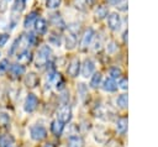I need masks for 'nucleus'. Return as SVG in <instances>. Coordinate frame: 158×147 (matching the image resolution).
Wrapping results in <instances>:
<instances>
[{
    "label": "nucleus",
    "instance_id": "obj_1",
    "mask_svg": "<svg viewBox=\"0 0 158 147\" xmlns=\"http://www.w3.org/2000/svg\"><path fill=\"white\" fill-rule=\"evenodd\" d=\"M51 56H52V49L48 44H44V46H41L40 49L37 51V54H36V67L37 68H42L43 65H47L49 63V59H51Z\"/></svg>",
    "mask_w": 158,
    "mask_h": 147
},
{
    "label": "nucleus",
    "instance_id": "obj_2",
    "mask_svg": "<svg viewBox=\"0 0 158 147\" xmlns=\"http://www.w3.org/2000/svg\"><path fill=\"white\" fill-rule=\"evenodd\" d=\"M30 136L33 141H42L47 137V130L42 125H35L30 128Z\"/></svg>",
    "mask_w": 158,
    "mask_h": 147
},
{
    "label": "nucleus",
    "instance_id": "obj_3",
    "mask_svg": "<svg viewBox=\"0 0 158 147\" xmlns=\"http://www.w3.org/2000/svg\"><path fill=\"white\" fill-rule=\"evenodd\" d=\"M121 25H122V21H121V17L117 12H111L107 16V26L111 31H118L121 28Z\"/></svg>",
    "mask_w": 158,
    "mask_h": 147
},
{
    "label": "nucleus",
    "instance_id": "obj_4",
    "mask_svg": "<svg viewBox=\"0 0 158 147\" xmlns=\"http://www.w3.org/2000/svg\"><path fill=\"white\" fill-rule=\"evenodd\" d=\"M95 70V63L90 59V58H86L84 59L83 64L80 65V72H81V77L83 78H90L93 75Z\"/></svg>",
    "mask_w": 158,
    "mask_h": 147
},
{
    "label": "nucleus",
    "instance_id": "obj_5",
    "mask_svg": "<svg viewBox=\"0 0 158 147\" xmlns=\"http://www.w3.org/2000/svg\"><path fill=\"white\" fill-rule=\"evenodd\" d=\"M80 61H79V58H73L70 62H69V64H68V67H67V73H68V75L70 77V78H77L78 75H79V73H80Z\"/></svg>",
    "mask_w": 158,
    "mask_h": 147
},
{
    "label": "nucleus",
    "instance_id": "obj_6",
    "mask_svg": "<svg viewBox=\"0 0 158 147\" xmlns=\"http://www.w3.org/2000/svg\"><path fill=\"white\" fill-rule=\"evenodd\" d=\"M37 105H38V98H37L35 94L30 93V94L26 96V100H25V104H23L25 111H26V112H33V111L36 110Z\"/></svg>",
    "mask_w": 158,
    "mask_h": 147
},
{
    "label": "nucleus",
    "instance_id": "obj_7",
    "mask_svg": "<svg viewBox=\"0 0 158 147\" xmlns=\"http://www.w3.org/2000/svg\"><path fill=\"white\" fill-rule=\"evenodd\" d=\"M94 37H95V31H94L93 28H88V30L84 32V35L81 36V40H80V48H81L83 51H85V49L91 44Z\"/></svg>",
    "mask_w": 158,
    "mask_h": 147
},
{
    "label": "nucleus",
    "instance_id": "obj_8",
    "mask_svg": "<svg viewBox=\"0 0 158 147\" xmlns=\"http://www.w3.org/2000/svg\"><path fill=\"white\" fill-rule=\"evenodd\" d=\"M73 112H72V107L68 104H64L59 110H58V120H60L62 122L67 124L72 120Z\"/></svg>",
    "mask_w": 158,
    "mask_h": 147
},
{
    "label": "nucleus",
    "instance_id": "obj_9",
    "mask_svg": "<svg viewBox=\"0 0 158 147\" xmlns=\"http://www.w3.org/2000/svg\"><path fill=\"white\" fill-rule=\"evenodd\" d=\"M49 22L53 27L58 28V30H64L65 28V22L63 20V17L59 15V14H52L49 15Z\"/></svg>",
    "mask_w": 158,
    "mask_h": 147
},
{
    "label": "nucleus",
    "instance_id": "obj_10",
    "mask_svg": "<svg viewBox=\"0 0 158 147\" xmlns=\"http://www.w3.org/2000/svg\"><path fill=\"white\" fill-rule=\"evenodd\" d=\"M101 88H102V90L104 91H106V93H115V91H117V83L115 82V79H112V78H106L104 82H101Z\"/></svg>",
    "mask_w": 158,
    "mask_h": 147
},
{
    "label": "nucleus",
    "instance_id": "obj_11",
    "mask_svg": "<svg viewBox=\"0 0 158 147\" xmlns=\"http://www.w3.org/2000/svg\"><path fill=\"white\" fill-rule=\"evenodd\" d=\"M51 131H52V133H53L54 136L59 137V136L63 133V131H64V122H62V121L58 120V119L53 120V121L51 122Z\"/></svg>",
    "mask_w": 158,
    "mask_h": 147
},
{
    "label": "nucleus",
    "instance_id": "obj_12",
    "mask_svg": "<svg viewBox=\"0 0 158 147\" xmlns=\"http://www.w3.org/2000/svg\"><path fill=\"white\" fill-rule=\"evenodd\" d=\"M47 21L42 17H37L36 21H35V31L38 33V35H43L47 32Z\"/></svg>",
    "mask_w": 158,
    "mask_h": 147
},
{
    "label": "nucleus",
    "instance_id": "obj_13",
    "mask_svg": "<svg viewBox=\"0 0 158 147\" xmlns=\"http://www.w3.org/2000/svg\"><path fill=\"white\" fill-rule=\"evenodd\" d=\"M16 57H17L19 63H21V64H23V65L31 63V61H32V53H31L28 49H25V51H22V52H19V53L16 54Z\"/></svg>",
    "mask_w": 158,
    "mask_h": 147
},
{
    "label": "nucleus",
    "instance_id": "obj_14",
    "mask_svg": "<svg viewBox=\"0 0 158 147\" xmlns=\"http://www.w3.org/2000/svg\"><path fill=\"white\" fill-rule=\"evenodd\" d=\"M25 83H26V85H27L28 88H36V86L38 85V83H40V78H38V75H37L36 73L31 72V73H28V74L26 75Z\"/></svg>",
    "mask_w": 158,
    "mask_h": 147
},
{
    "label": "nucleus",
    "instance_id": "obj_15",
    "mask_svg": "<svg viewBox=\"0 0 158 147\" xmlns=\"http://www.w3.org/2000/svg\"><path fill=\"white\" fill-rule=\"evenodd\" d=\"M101 82H102V75L100 72H96V73H93V75L90 77V86L93 89H98L100 85H101Z\"/></svg>",
    "mask_w": 158,
    "mask_h": 147
},
{
    "label": "nucleus",
    "instance_id": "obj_16",
    "mask_svg": "<svg viewBox=\"0 0 158 147\" xmlns=\"http://www.w3.org/2000/svg\"><path fill=\"white\" fill-rule=\"evenodd\" d=\"M116 106L118 109H122V110L127 109V106H128V98H127L126 93H122V94H120L116 98Z\"/></svg>",
    "mask_w": 158,
    "mask_h": 147
},
{
    "label": "nucleus",
    "instance_id": "obj_17",
    "mask_svg": "<svg viewBox=\"0 0 158 147\" xmlns=\"http://www.w3.org/2000/svg\"><path fill=\"white\" fill-rule=\"evenodd\" d=\"M116 131L117 133L120 135H125L126 131H127V119L126 117H120L117 121H116Z\"/></svg>",
    "mask_w": 158,
    "mask_h": 147
},
{
    "label": "nucleus",
    "instance_id": "obj_18",
    "mask_svg": "<svg viewBox=\"0 0 158 147\" xmlns=\"http://www.w3.org/2000/svg\"><path fill=\"white\" fill-rule=\"evenodd\" d=\"M68 147H84V140L78 135H73L68 140Z\"/></svg>",
    "mask_w": 158,
    "mask_h": 147
},
{
    "label": "nucleus",
    "instance_id": "obj_19",
    "mask_svg": "<svg viewBox=\"0 0 158 147\" xmlns=\"http://www.w3.org/2000/svg\"><path fill=\"white\" fill-rule=\"evenodd\" d=\"M48 43L54 46V47H60V44H62V36L59 33L51 32L49 36H48Z\"/></svg>",
    "mask_w": 158,
    "mask_h": 147
},
{
    "label": "nucleus",
    "instance_id": "obj_20",
    "mask_svg": "<svg viewBox=\"0 0 158 147\" xmlns=\"http://www.w3.org/2000/svg\"><path fill=\"white\" fill-rule=\"evenodd\" d=\"M15 145V140L11 135H1L0 136V147H11Z\"/></svg>",
    "mask_w": 158,
    "mask_h": 147
},
{
    "label": "nucleus",
    "instance_id": "obj_21",
    "mask_svg": "<svg viewBox=\"0 0 158 147\" xmlns=\"http://www.w3.org/2000/svg\"><path fill=\"white\" fill-rule=\"evenodd\" d=\"M25 65L23 64H21V63H15V64H12L11 67H10V72H11V74L12 75H15V77H20V75H22L23 73H25Z\"/></svg>",
    "mask_w": 158,
    "mask_h": 147
},
{
    "label": "nucleus",
    "instance_id": "obj_22",
    "mask_svg": "<svg viewBox=\"0 0 158 147\" xmlns=\"http://www.w3.org/2000/svg\"><path fill=\"white\" fill-rule=\"evenodd\" d=\"M37 16H38V14H37L36 11L30 12V14L25 17V20H23V27H25V28L31 27V26H32V23H35V21H36V19H37Z\"/></svg>",
    "mask_w": 158,
    "mask_h": 147
},
{
    "label": "nucleus",
    "instance_id": "obj_23",
    "mask_svg": "<svg viewBox=\"0 0 158 147\" xmlns=\"http://www.w3.org/2000/svg\"><path fill=\"white\" fill-rule=\"evenodd\" d=\"M107 14H109L107 7H106V6L100 5V6H98V9L95 10V20H98V21L104 20V19L107 16Z\"/></svg>",
    "mask_w": 158,
    "mask_h": 147
},
{
    "label": "nucleus",
    "instance_id": "obj_24",
    "mask_svg": "<svg viewBox=\"0 0 158 147\" xmlns=\"http://www.w3.org/2000/svg\"><path fill=\"white\" fill-rule=\"evenodd\" d=\"M52 82H54V88H56L57 90H63V89H64L65 82H64L63 77H62L59 73H56V75H54V78H53Z\"/></svg>",
    "mask_w": 158,
    "mask_h": 147
},
{
    "label": "nucleus",
    "instance_id": "obj_25",
    "mask_svg": "<svg viewBox=\"0 0 158 147\" xmlns=\"http://www.w3.org/2000/svg\"><path fill=\"white\" fill-rule=\"evenodd\" d=\"M75 46H77V37L70 35V33H68V36L65 38V47H67V49H73Z\"/></svg>",
    "mask_w": 158,
    "mask_h": 147
},
{
    "label": "nucleus",
    "instance_id": "obj_26",
    "mask_svg": "<svg viewBox=\"0 0 158 147\" xmlns=\"http://www.w3.org/2000/svg\"><path fill=\"white\" fill-rule=\"evenodd\" d=\"M109 75H110V78H112V79H120L121 75H122V72H121V69L117 68V67H111V68L109 69Z\"/></svg>",
    "mask_w": 158,
    "mask_h": 147
},
{
    "label": "nucleus",
    "instance_id": "obj_27",
    "mask_svg": "<svg viewBox=\"0 0 158 147\" xmlns=\"http://www.w3.org/2000/svg\"><path fill=\"white\" fill-rule=\"evenodd\" d=\"M68 33L78 37V35L80 33V25L79 23H70L68 26Z\"/></svg>",
    "mask_w": 158,
    "mask_h": 147
},
{
    "label": "nucleus",
    "instance_id": "obj_28",
    "mask_svg": "<svg viewBox=\"0 0 158 147\" xmlns=\"http://www.w3.org/2000/svg\"><path fill=\"white\" fill-rule=\"evenodd\" d=\"M10 122V116L6 112H0V126H6Z\"/></svg>",
    "mask_w": 158,
    "mask_h": 147
},
{
    "label": "nucleus",
    "instance_id": "obj_29",
    "mask_svg": "<svg viewBox=\"0 0 158 147\" xmlns=\"http://www.w3.org/2000/svg\"><path fill=\"white\" fill-rule=\"evenodd\" d=\"M62 0H46V6L47 9H57L60 5Z\"/></svg>",
    "mask_w": 158,
    "mask_h": 147
},
{
    "label": "nucleus",
    "instance_id": "obj_30",
    "mask_svg": "<svg viewBox=\"0 0 158 147\" xmlns=\"http://www.w3.org/2000/svg\"><path fill=\"white\" fill-rule=\"evenodd\" d=\"M127 84H128V82H127V78H120L118 79V83H117V88L118 89H121V90H127Z\"/></svg>",
    "mask_w": 158,
    "mask_h": 147
},
{
    "label": "nucleus",
    "instance_id": "obj_31",
    "mask_svg": "<svg viewBox=\"0 0 158 147\" xmlns=\"http://www.w3.org/2000/svg\"><path fill=\"white\" fill-rule=\"evenodd\" d=\"M26 36H27V41H28V44L33 46V44H36V43H37V36H36L33 32H28Z\"/></svg>",
    "mask_w": 158,
    "mask_h": 147
},
{
    "label": "nucleus",
    "instance_id": "obj_32",
    "mask_svg": "<svg viewBox=\"0 0 158 147\" xmlns=\"http://www.w3.org/2000/svg\"><path fill=\"white\" fill-rule=\"evenodd\" d=\"M9 61L7 59H2L1 62H0V75L2 74V73H5L7 69H9Z\"/></svg>",
    "mask_w": 158,
    "mask_h": 147
},
{
    "label": "nucleus",
    "instance_id": "obj_33",
    "mask_svg": "<svg viewBox=\"0 0 158 147\" xmlns=\"http://www.w3.org/2000/svg\"><path fill=\"white\" fill-rule=\"evenodd\" d=\"M106 51L109 52V53H115L116 51H117V44L114 42V41H111V42H109L107 43V47H106Z\"/></svg>",
    "mask_w": 158,
    "mask_h": 147
},
{
    "label": "nucleus",
    "instance_id": "obj_34",
    "mask_svg": "<svg viewBox=\"0 0 158 147\" xmlns=\"http://www.w3.org/2000/svg\"><path fill=\"white\" fill-rule=\"evenodd\" d=\"M115 6L120 11H127V0H120V2L117 5H115Z\"/></svg>",
    "mask_w": 158,
    "mask_h": 147
},
{
    "label": "nucleus",
    "instance_id": "obj_35",
    "mask_svg": "<svg viewBox=\"0 0 158 147\" xmlns=\"http://www.w3.org/2000/svg\"><path fill=\"white\" fill-rule=\"evenodd\" d=\"M7 41H9V35L7 33H0V47H4Z\"/></svg>",
    "mask_w": 158,
    "mask_h": 147
},
{
    "label": "nucleus",
    "instance_id": "obj_36",
    "mask_svg": "<svg viewBox=\"0 0 158 147\" xmlns=\"http://www.w3.org/2000/svg\"><path fill=\"white\" fill-rule=\"evenodd\" d=\"M17 43H19V41H17V38H16V40H15V42L12 43V46L10 47L9 52H7V53H9L10 56H12V54H15V53L17 52Z\"/></svg>",
    "mask_w": 158,
    "mask_h": 147
},
{
    "label": "nucleus",
    "instance_id": "obj_37",
    "mask_svg": "<svg viewBox=\"0 0 158 147\" xmlns=\"http://www.w3.org/2000/svg\"><path fill=\"white\" fill-rule=\"evenodd\" d=\"M9 1L10 0H0V11H5L6 6L9 5Z\"/></svg>",
    "mask_w": 158,
    "mask_h": 147
},
{
    "label": "nucleus",
    "instance_id": "obj_38",
    "mask_svg": "<svg viewBox=\"0 0 158 147\" xmlns=\"http://www.w3.org/2000/svg\"><path fill=\"white\" fill-rule=\"evenodd\" d=\"M96 1H98V0H85V4H86L88 6H94V5L96 4Z\"/></svg>",
    "mask_w": 158,
    "mask_h": 147
},
{
    "label": "nucleus",
    "instance_id": "obj_39",
    "mask_svg": "<svg viewBox=\"0 0 158 147\" xmlns=\"http://www.w3.org/2000/svg\"><path fill=\"white\" fill-rule=\"evenodd\" d=\"M106 1H107V4L114 5V6H115V5H117V4L120 2V0H106Z\"/></svg>",
    "mask_w": 158,
    "mask_h": 147
},
{
    "label": "nucleus",
    "instance_id": "obj_40",
    "mask_svg": "<svg viewBox=\"0 0 158 147\" xmlns=\"http://www.w3.org/2000/svg\"><path fill=\"white\" fill-rule=\"evenodd\" d=\"M126 36H127V31H125V32H123V42H126V41H127Z\"/></svg>",
    "mask_w": 158,
    "mask_h": 147
},
{
    "label": "nucleus",
    "instance_id": "obj_41",
    "mask_svg": "<svg viewBox=\"0 0 158 147\" xmlns=\"http://www.w3.org/2000/svg\"><path fill=\"white\" fill-rule=\"evenodd\" d=\"M42 147H53V145L52 143H44Z\"/></svg>",
    "mask_w": 158,
    "mask_h": 147
},
{
    "label": "nucleus",
    "instance_id": "obj_42",
    "mask_svg": "<svg viewBox=\"0 0 158 147\" xmlns=\"http://www.w3.org/2000/svg\"><path fill=\"white\" fill-rule=\"evenodd\" d=\"M11 147H16V146H15V145H14V146H11Z\"/></svg>",
    "mask_w": 158,
    "mask_h": 147
},
{
    "label": "nucleus",
    "instance_id": "obj_43",
    "mask_svg": "<svg viewBox=\"0 0 158 147\" xmlns=\"http://www.w3.org/2000/svg\"><path fill=\"white\" fill-rule=\"evenodd\" d=\"M25 1H27V0H25Z\"/></svg>",
    "mask_w": 158,
    "mask_h": 147
}]
</instances>
